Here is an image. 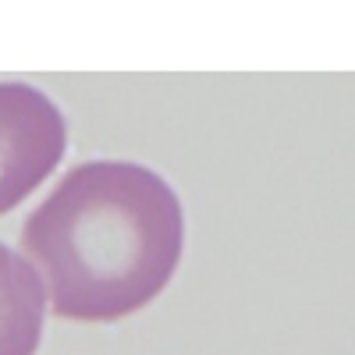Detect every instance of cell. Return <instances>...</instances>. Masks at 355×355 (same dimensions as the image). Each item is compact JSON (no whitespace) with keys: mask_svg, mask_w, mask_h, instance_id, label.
I'll list each match as a JSON object with an SVG mask.
<instances>
[{"mask_svg":"<svg viewBox=\"0 0 355 355\" xmlns=\"http://www.w3.org/2000/svg\"><path fill=\"white\" fill-rule=\"evenodd\" d=\"M21 252L57 316L121 320L171 284L185 252L182 199L142 164H78L21 224Z\"/></svg>","mask_w":355,"mask_h":355,"instance_id":"cell-1","label":"cell"},{"mask_svg":"<svg viewBox=\"0 0 355 355\" xmlns=\"http://www.w3.org/2000/svg\"><path fill=\"white\" fill-rule=\"evenodd\" d=\"M68 125L57 103L25 82H0V214L28 199L61 164Z\"/></svg>","mask_w":355,"mask_h":355,"instance_id":"cell-2","label":"cell"},{"mask_svg":"<svg viewBox=\"0 0 355 355\" xmlns=\"http://www.w3.org/2000/svg\"><path fill=\"white\" fill-rule=\"evenodd\" d=\"M43 338V284L0 242V355H33Z\"/></svg>","mask_w":355,"mask_h":355,"instance_id":"cell-3","label":"cell"}]
</instances>
